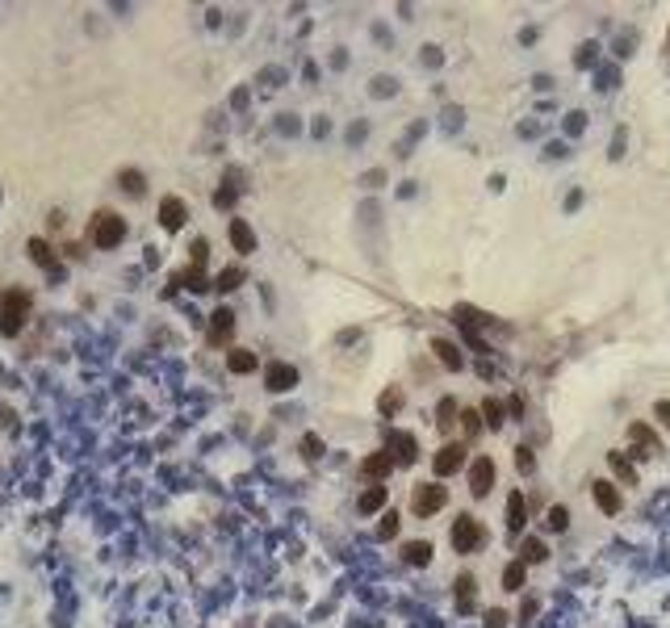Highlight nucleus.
I'll list each match as a JSON object with an SVG mask.
<instances>
[{"label":"nucleus","mask_w":670,"mask_h":628,"mask_svg":"<svg viewBox=\"0 0 670 628\" xmlns=\"http://www.w3.org/2000/svg\"><path fill=\"white\" fill-rule=\"evenodd\" d=\"M545 557H549V545H545L541 536H524V541H520V562H524V566H541Z\"/></svg>","instance_id":"nucleus-15"},{"label":"nucleus","mask_w":670,"mask_h":628,"mask_svg":"<svg viewBox=\"0 0 670 628\" xmlns=\"http://www.w3.org/2000/svg\"><path fill=\"white\" fill-rule=\"evenodd\" d=\"M235 197H239V184H235V172H231V176L222 180V189L214 193V205H218V210H231V205H235Z\"/></svg>","instance_id":"nucleus-24"},{"label":"nucleus","mask_w":670,"mask_h":628,"mask_svg":"<svg viewBox=\"0 0 670 628\" xmlns=\"http://www.w3.org/2000/svg\"><path fill=\"white\" fill-rule=\"evenodd\" d=\"M432 352H436V356L444 360V369H453V373L465 365V360H461V352H457V344H449L444 335H436V339H432Z\"/></svg>","instance_id":"nucleus-19"},{"label":"nucleus","mask_w":670,"mask_h":628,"mask_svg":"<svg viewBox=\"0 0 670 628\" xmlns=\"http://www.w3.org/2000/svg\"><path fill=\"white\" fill-rule=\"evenodd\" d=\"M608 465H612V474H616L625 486H637V469H633V461H629L625 453H608Z\"/></svg>","instance_id":"nucleus-21"},{"label":"nucleus","mask_w":670,"mask_h":628,"mask_svg":"<svg viewBox=\"0 0 670 628\" xmlns=\"http://www.w3.org/2000/svg\"><path fill=\"white\" fill-rule=\"evenodd\" d=\"M184 222H189V205L180 197H163L159 201V226L163 231H180Z\"/></svg>","instance_id":"nucleus-7"},{"label":"nucleus","mask_w":670,"mask_h":628,"mask_svg":"<svg viewBox=\"0 0 670 628\" xmlns=\"http://www.w3.org/2000/svg\"><path fill=\"white\" fill-rule=\"evenodd\" d=\"M507 415H524V402H520V398H507Z\"/></svg>","instance_id":"nucleus-40"},{"label":"nucleus","mask_w":670,"mask_h":628,"mask_svg":"<svg viewBox=\"0 0 670 628\" xmlns=\"http://www.w3.org/2000/svg\"><path fill=\"white\" fill-rule=\"evenodd\" d=\"M231 331H235V314H231L226 306H218V310L210 314V344H214V348L231 344Z\"/></svg>","instance_id":"nucleus-11"},{"label":"nucleus","mask_w":670,"mask_h":628,"mask_svg":"<svg viewBox=\"0 0 670 628\" xmlns=\"http://www.w3.org/2000/svg\"><path fill=\"white\" fill-rule=\"evenodd\" d=\"M386 453L394 465H415L419 461V440L411 432H386Z\"/></svg>","instance_id":"nucleus-3"},{"label":"nucleus","mask_w":670,"mask_h":628,"mask_svg":"<svg viewBox=\"0 0 670 628\" xmlns=\"http://www.w3.org/2000/svg\"><path fill=\"white\" fill-rule=\"evenodd\" d=\"M226 369H231V373H256V369H260V360H256L247 348H231V356H226Z\"/></svg>","instance_id":"nucleus-20"},{"label":"nucleus","mask_w":670,"mask_h":628,"mask_svg":"<svg viewBox=\"0 0 670 628\" xmlns=\"http://www.w3.org/2000/svg\"><path fill=\"white\" fill-rule=\"evenodd\" d=\"M507 620H511V616H507L503 608H490V612H486V628H507Z\"/></svg>","instance_id":"nucleus-37"},{"label":"nucleus","mask_w":670,"mask_h":628,"mask_svg":"<svg viewBox=\"0 0 670 628\" xmlns=\"http://www.w3.org/2000/svg\"><path fill=\"white\" fill-rule=\"evenodd\" d=\"M490 486H495V461L490 457L469 461V490L474 495H490Z\"/></svg>","instance_id":"nucleus-9"},{"label":"nucleus","mask_w":670,"mask_h":628,"mask_svg":"<svg viewBox=\"0 0 670 628\" xmlns=\"http://www.w3.org/2000/svg\"><path fill=\"white\" fill-rule=\"evenodd\" d=\"M516 465H520V474H532V469H537V457H532V448H516Z\"/></svg>","instance_id":"nucleus-35"},{"label":"nucleus","mask_w":670,"mask_h":628,"mask_svg":"<svg viewBox=\"0 0 670 628\" xmlns=\"http://www.w3.org/2000/svg\"><path fill=\"white\" fill-rule=\"evenodd\" d=\"M457 612H461V616L474 612V578H469V574L457 578Z\"/></svg>","instance_id":"nucleus-23"},{"label":"nucleus","mask_w":670,"mask_h":628,"mask_svg":"<svg viewBox=\"0 0 670 628\" xmlns=\"http://www.w3.org/2000/svg\"><path fill=\"white\" fill-rule=\"evenodd\" d=\"M629 440L637 444V453H633V457H646V448H650V453H658V448H662V444H658V436H654L646 423H633V428H629Z\"/></svg>","instance_id":"nucleus-18"},{"label":"nucleus","mask_w":670,"mask_h":628,"mask_svg":"<svg viewBox=\"0 0 670 628\" xmlns=\"http://www.w3.org/2000/svg\"><path fill=\"white\" fill-rule=\"evenodd\" d=\"M444 503H449V490H444L440 482H428V486H419V490H415V499H411V511H415L419 520H428V516H436Z\"/></svg>","instance_id":"nucleus-4"},{"label":"nucleus","mask_w":670,"mask_h":628,"mask_svg":"<svg viewBox=\"0 0 670 628\" xmlns=\"http://www.w3.org/2000/svg\"><path fill=\"white\" fill-rule=\"evenodd\" d=\"M88 239H92V247H117L122 239H126V218L122 214H113V210H96L92 214V222H88Z\"/></svg>","instance_id":"nucleus-2"},{"label":"nucleus","mask_w":670,"mask_h":628,"mask_svg":"<svg viewBox=\"0 0 670 628\" xmlns=\"http://www.w3.org/2000/svg\"><path fill=\"white\" fill-rule=\"evenodd\" d=\"M520 616L528 620V616H537V599H524V608H520Z\"/></svg>","instance_id":"nucleus-41"},{"label":"nucleus","mask_w":670,"mask_h":628,"mask_svg":"<svg viewBox=\"0 0 670 628\" xmlns=\"http://www.w3.org/2000/svg\"><path fill=\"white\" fill-rule=\"evenodd\" d=\"M172 285H184V289H197V293H201V289H210V277H205V268H201V264H189L184 272H176V277H172Z\"/></svg>","instance_id":"nucleus-17"},{"label":"nucleus","mask_w":670,"mask_h":628,"mask_svg":"<svg viewBox=\"0 0 670 628\" xmlns=\"http://www.w3.org/2000/svg\"><path fill=\"white\" fill-rule=\"evenodd\" d=\"M398 520H402L398 511H386L381 524H377V541H394V536H398Z\"/></svg>","instance_id":"nucleus-30"},{"label":"nucleus","mask_w":670,"mask_h":628,"mask_svg":"<svg viewBox=\"0 0 670 628\" xmlns=\"http://www.w3.org/2000/svg\"><path fill=\"white\" fill-rule=\"evenodd\" d=\"M591 495H595V507H599L604 516H616V511H620V490H616L612 482H591Z\"/></svg>","instance_id":"nucleus-13"},{"label":"nucleus","mask_w":670,"mask_h":628,"mask_svg":"<svg viewBox=\"0 0 670 628\" xmlns=\"http://www.w3.org/2000/svg\"><path fill=\"white\" fill-rule=\"evenodd\" d=\"M398 407H402V390L390 386V390L381 394V415H398Z\"/></svg>","instance_id":"nucleus-32"},{"label":"nucleus","mask_w":670,"mask_h":628,"mask_svg":"<svg viewBox=\"0 0 670 628\" xmlns=\"http://www.w3.org/2000/svg\"><path fill=\"white\" fill-rule=\"evenodd\" d=\"M503 415H507V402H499V398H486V402H482L486 428H503Z\"/></svg>","instance_id":"nucleus-26"},{"label":"nucleus","mask_w":670,"mask_h":628,"mask_svg":"<svg viewBox=\"0 0 670 628\" xmlns=\"http://www.w3.org/2000/svg\"><path fill=\"white\" fill-rule=\"evenodd\" d=\"M478 541H482L478 520H474V516H457V520H453V549H457V553H469V549H478Z\"/></svg>","instance_id":"nucleus-5"},{"label":"nucleus","mask_w":670,"mask_h":628,"mask_svg":"<svg viewBox=\"0 0 670 628\" xmlns=\"http://www.w3.org/2000/svg\"><path fill=\"white\" fill-rule=\"evenodd\" d=\"M654 415H658L662 423H670V402H658V407H654Z\"/></svg>","instance_id":"nucleus-39"},{"label":"nucleus","mask_w":670,"mask_h":628,"mask_svg":"<svg viewBox=\"0 0 670 628\" xmlns=\"http://www.w3.org/2000/svg\"><path fill=\"white\" fill-rule=\"evenodd\" d=\"M264 381H268V390H272V394H289V390L298 386V369H293V365H285V360H272V365L264 369Z\"/></svg>","instance_id":"nucleus-6"},{"label":"nucleus","mask_w":670,"mask_h":628,"mask_svg":"<svg viewBox=\"0 0 670 628\" xmlns=\"http://www.w3.org/2000/svg\"><path fill=\"white\" fill-rule=\"evenodd\" d=\"M436 423H440V428H453V423H457V402H453V398H444V402L436 407Z\"/></svg>","instance_id":"nucleus-33"},{"label":"nucleus","mask_w":670,"mask_h":628,"mask_svg":"<svg viewBox=\"0 0 670 628\" xmlns=\"http://www.w3.org/2000/svg\"><path fill=\"white\" fill-rule=\"evenodd\" d=\"M239 285H243V268H239V264L222 268V272H218V281H214V289H222V293H231V289H239Z\"/></svg>","instance_id":"nucleus-25"},{"label":"nucleus","mask_w":670,"mask_h":628,"mask_svg":"<svg viewBox=\"0 0 670 628\" xmlns=\"http://www.w3.org/2000/svg\"><path fill=\"white\" fill-rule=\"evenodd\" d=\"M231 243H235V251H256V231L243 218H231Z\"/></svg>","instance_id":"nucleus-16"},{"label":"nucleus","mask_w":670,"mask_h":628,"mask_svg":"<svg viewBox=\"0 0 670 628\" xmlns=\"http://www.w3.org/2000/svg\"><path fill=\"white\" fill-rule=\"evenodd\" d=\"M189 251H193V264H205V256H210V243H205V239H193V243H189Z\"/></svg>","instance_id":"nucleus-38"},{"label":"nucleus","mask_w":670,"mask_h":628,"mask_svg":"<svg viewBox=\"0 0 670 628\" xmlns=\"http://www.w3.org/2000/svg\"><path fill=\"white\" fill-rule=\"evenodd\" d=\"M29 310H34L29 289H4V298H0V335H8V339H13V335L25 327Z\"/></svg>","instance_id":"nucleus-1"},{"label":"nucleus","mask_w":670,"mask_h":628,"mask_svg":"<svg viewBox=\"0 0 670 628\" xmlns=\"http://www.w3.org/2000/svg\"><path fill=\"white\" fill-rule=\"evenodd\" d=\"M524 574H528V566H524V562H511V566L503 570V587H507V591H520V587H524Z\"/></svg>","instance_id":"nucleus-29"},{"label":"nucleus","mask_w":670,"mask_h":628,"mask_svg":"<svg viewBox=\"0 0 670 628\" xmlns=\"http://www.w3.org/2000/svg\"><path fill=\"white\" fill-rule=\"evenodd\" d=\"M302 457H306V461H319V457H323V440H319V436H302Z\"/></svg>","instance_id":"nucleus-34"},{"label":"nucleus","mask_w":670,"mask_h":628,"mask_svg":"<svg viewBox=\"0 0 670 628\" xmlns=\"http://www.w3.org/2000/svg\"><path fill=\"white\" fill-rule=\"evenodd\" d=\"M407 562H411V566H428V562H432V545H428V541H411V545H407Z\"/></svg>","instance_id":"nucleus-28"},{"label":"nucleus","mask_w":670,"mask_h":628,"mask_svg":"<svg viewBox=\"0 0 670 628\" xmlns=\"http://www.w3.org/2000/svg\"><path fill=\"white\" fill-rule=\"evenodd\" d=\"M524 524H528V499L520 490H511L507 495V532H524Z\"/></svg>","instance_id":"nucleus-14"},{"label":"nucleus","mask_w":670,"mask_h":628,"mask_svg":"<svg viewBox=\"0 0 670 628\" xmlns=\"http://www.w3.org/2000/svg\"><path fill=\"white\" fill-rule=\"evenodd\" d=\"M386 499H390V495H386V486H369V490L361 495V503H356V507H361V516H373V511H381V507H386Z\"/></svg>","instance_id":"nucleus-22"},{"label":"nucleus","mask_w":670,"mask_h":628,"mask_svg":"<svg viewBox=\"0 0 670 628\" xmlns=\"http://www.w3.org/2000/svg\"><path fill=\"white\" fill-rule=\"evenodd\" d=\"M461 428H465V436H478V428H482L478 411H461Z\"/></svg>","instance_id":"nucleus-36"},{"label":"nucleus","mask_w":670,"mask_h":628,"mask_svg":"<svg viewBox=\"0 0 670 628\" xmlns=\"http://www.w3.org/2000/svg\"><path fill=\"white\" fill-rule=\"evenodd\" d=\"M390 469H394V461H390L386 448H381V453H369V457L361 461V478H369V482H381Z\"/></svg>","instance_id":"nucleus-12"},{"label":"nucleus","mask_w":670,"mask_h":628,"mask_svg":"<svg viewBox=\"0 0 670 628\" xmlns=\"http://www.w3.org/2000/svg\"><path fill=\"white\" fill-rule=\"evenodd\" d=\"M465 453H469L465 444H444V448L436 453V461H432V469H436L440 478H449V474H457V469L465 465Z\"/></svg>","instance_id":"nucleus-8"},{"label":"nucleus","mask_w":670,"mask_h":628,"mask_svg":"<svg viewBox=\"0 0 670 628\" xmlns=\"http://www.w3.org/2000/svg\"><path fill=\"white\" fill-rule=\"evenodd\" d=\"M117 180H122V189H126V193H134V197L147 189V180H143V172H138V168H122V176H117Z\"/></svg>","instance_id":"nucleus-27"},{"label":"nucleus","mask_w":670,"mask_h":628,"mask_svg":"<svg viewBox=\"0 0 670 628\" xmlns=\"http://www.w3.org/2000/svg\"><path fill=\"white\" fill-rule=\"evenodd\" d=\"M25 256H29L38 268H46V272H59V268H63V260L54 256V247H50L46 239H29V243H25Z\"/></svg>","instance_id":"nucleus-10"},{"label":"nucleus","mask_w":670,"mask_h":628,"mask_svg":"<svg viewBox=\"0 0 670 628\" xmlns=\"http://www.w3.org/2000/svg\"><path fill=\"white\" fill-rule=\"evenodd\" d=\"M566 528H570V511L562 503H553L549 507V532H566Z\"/></svg>","instance_id":"nucleus-31"}]
</instances>
